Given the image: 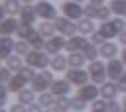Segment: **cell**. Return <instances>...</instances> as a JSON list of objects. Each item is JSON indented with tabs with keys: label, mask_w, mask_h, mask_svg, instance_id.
<instances>
[{
	"label": "cell",
	"mask_w": 126,
	"mask_h": 112,
	"mask_svg": "<svg viewBox=\"0 0 126 112\" xmlns=\"http://www.w3.org/2000/svg\"><path fill=\"white\" fill-rule=\"evenodd\" d=\"M124 26H126V22L122 18H114L112 22L110 20L108 22H102V26L98 28V31L104 35V39H112V37H118L124 31Z\"/></svg>",
	"instance_id": "obj_1"
},
{
	"label": "cell",
	"mask_w": 126,
	"mask_h": 112,
	"mask_svg": "<svg viewBox=\"0 0 126 112\" xmlns=\"http://www.w3.org/2000/svg\"><path fill=\"white\" fill-rule=\"evenodd\" d=\"M26 65L43 71L47 65H51V57H49V53H43V51L33 49V51H30V53L26 55Z\"/></svg>",
	"instance_id": "obj_2"
},
{
	"label": "cell",
	"mask_w": 126,
	"mask_h": 112,
	"mask_svg": "<svg viewBox=\"0 0 126 112\" xmlns=\"http://www.w3.org/2000/svg\"><path fill=\"white\" fill-rule=\"evenodd\" d=\"M89 75H91V81L94 84H104L106 79H108V73H106V65L102 61H91L89 65Z\"/></svg>",
	"instance_id": "obj_3"
},
{
	"label": "cell",
	"mask_w": 126,
	"mask_h": 112,
	"mask_svg": "<svg viewBox=\"0 0 126 112\" xmlns=\"http://www.w3.org/2000/svg\"><path fill=\"white\" fill-rule=\"evenodd\" d=\"M55 79H53V73H49V71H41V73H37L35 75V79L32 81V88L35 90V92H47V88H51V83H53Z\"/></svg>",
	"instance_id": "obj_4"
},
{
	"label": "cell",
	"mask_w": 126,
	"mask_h": 112,
	"mask_svg": "<svg viewBox=\"0 0 126 112\" xmlns=\"http://www.w3.org/2000/svg\"><path fill=\"white\" fill-rule=\"evenodd\" d=\"M61 10H63L65 18H69V20H81V18H85V8L81 6V2L67 0V2L61 4Z\"/></svg>",
	"instance_id": "obj_5"
},
{
	"label": "cell",
	"mask_w": 126,
	"mask_h": 112,
	"mask_svg": "<svg viewBox=\"0 0 126 112\" xmlns=\"http://www.w3.org/2000/svg\"><path fill=\"white\" fill-rule=\"evenodd\" d=\"M53 24H55V29L61 33V35H67V37H73L79 29H77V24H73L69 18H57V20H53Z\"/></svg>",
	"instance_id": "obj_6"
},
{
	"label": "cell",
	"mask_w": 126,
	"mask_h": 112,
	"mask_svg": "<svg viewBox=\"0 0 126 112\" xmlns=\"http://www.w3.org/2000/svg\"><path fill=\"white\" fill-rule=\"evenodd\" d=\"M65 79L71 84L83 86V84H87V81L91 79V75H89V71H83V69H69V71H65Z\"/></svg>",
	"instance_id": "obj_7"
},
{
	"label": "cell",
	"mask_w": 126,
	"mask_h": 112,
	"mask_svg": "<svg viewBox=\"0 0 126 112\" xmlns=\"http://www.w3.org/2000/svg\"><path fill=\"white\" fill-rule=\"evenodd\" d=\"M35 10H37V16L43 18V20H57V8H55L51 2H47V0L37 2Z\"/></svg>",
	"instance_id": "obj_8"
},
{
	"label": "cell",
	"mask_w": 126,
	"mask_h": 112,
	"mask_svg": "<svg viewBox=\"0 0 126 112\" xmlns=\"http://www.w3.org/2000/svg\"><path fill=\"white\" fill-rule=\"evenodd\" d=\"M98 94H100V88H96V84H83L77 92V96L83 98L85 102H94Z\"/></svg>",
	"instance_id": "obj_9"
},
{
	"label": "cell",
	"mask_w": 126,
	"mask_h": 112,
	"mask_svg": "<svg viewBox=\"0 0 126 112\" xmlns=\"http://www.w3.org/2000/svg\"><path fill=\"white\" fill-rule=\"evenodd\" d=\"M87 43H89V41H87L83 35H73V37H69V39L65 41V51H69V53H77V51H83Z\"/></svg>",
	"instance_id": "obj_10"
},
{
	"label": "cell",
	"mask_w": 126,
	"mask_h": 112,
	"mask_svg": "<svg viewBox=\"0 0 126 112\" xmlns=\"http://www.w3.org/2000/svg\"><path fill=\"white\" fill-rule=\"evenodd\" d=\"M106 73H108V77L112 81H118L122 77V73H124V63L120 59H110L106 63Z\"/></svg>",
	"instance_id": "obj_11"
},
{
	"label": "cell",
	"mask_w": 126,
	"mask_h": 112,
	"mask_svg": "<svg viewBox=\"0 0 126 112\" xmlns=\"http://www.w3.org/2000/svg\"><path fill=\"white\" fill-rule=\"evenodd\" d=\"M55 96H67L69 90H71V83L67 79H55L51 83V88H49Z\"/></svg>",
	"instance_id": "obj_12"
},
{
	"label": "cell",
	"mask_w": 126,
	"mask_h": 112,
	"mask_svg": "<svg viewBox=\"0 0 126 112\" xmlns=\"http://www.w3.org/2000/svg\"><path fill=\"white\" fill-rule=\"evenodd\" d=\"M63 47H65V39H63L61 35H53V37H49L47 43H45V53H49V55H57Z\"/></svg>",
	"instance_id": "obj_13"
},
{
	"label": "cell",
	"mask_w": 126,
	"mask_h": 112,
	"mask_svg": "<svg viewBox=\"0 0 126 112\" xmlns=\"http://www.w3.org/2000/svg\"><path fill=\"white\" fill-rule=\"evenodd\" d=\"M26 83H30V81H28L22 73H16V75H12V79L8 81V84H6V86L10 88V92H16V94H18L20 90H24Z\"/></svg>",
	"instance_id": "obj_14"
},
{
	"label": "cell",
	"mask_w": 126,
	"mask_h": 112,
	"mask_svg": "<svg viewBox=\"0 0 126 112\" xmlns=\"http://www.w3.org/2000/svg\"><path fill=\"white\" fill-rule=\"evenodd\" d=\"M35 18H37V10H35L33 6H30V4H24L22 10H20V22H22V24H32V26H33Z\"/></svg>",
	"instance_id": "obj_15"
},
{
	"label": "cell",
	"mask_w": 126,
	"mask_h": 112,
	"mask_svg": "<svg viewBox=\"0 0 126 112\" xmlns=\"http://www.w3.org/2000/svg\"><path fill=\"white\" fill-rule=\"evenodd\" d=\"M118 94V84L114 81H106L104 84H100V96L104 100H114Z\"/></svg>",
	"instance_id": "obj_16"
},
{
	"label": "cell",
	"mask_w": 126,
	"mask_h": 112,
	"mask_svg": "<svg viewBox=\"0 0 126 112\" xmlns=\"http://www.w3.org/2000/svg\"><path fill=\"white\" fill-rule=\"evenodd\" d=\"M18 28H20V22L16 18H12V16L2 18V35H12L18 31Z\"/></svg>",
	"instance_id": "obj_17"
},
{
	"label": "cell",
	"mask_w": 126,
	"mask_h": 112,
	"mask_svg": "<svg viewBox=\"0 0 126 112\" xmlns=\"http://www.w3.org/2000/svg\"><path fill=\"white\" fill-rule=\"evenodd\" d=\"M98 53H100V57H104V59H114L116 57V53H118V47H116V43L114 41H104L100 47H98Z\"/></svg>",
	"instance_id": "obj_18"
},
{
	"label": "cell",
	"mask_w": 126,
	"mask_h": 112,
	"mask_svg": "<svg viewBox=\"0 0 126 112\" xmlns=\"http://www.w3.org/2000/svg\"><path fill=\"white\" fill-rule=\"evenodd\" d=\"M20 10H22L20 0H4L2 2V12L6 16H16V14H20Z\"/></svg>",
	"instance_id": "obj_19"
},
{
	"label": "cell",
	"mask_w": 126,
	"mask_h": 112,
	"mask_svg": "<svg viewBox=\"0 0 126 112\" xmlns=\"http://www.w3.org/2000/svg\"><path fill=\"white\" fill-rule=\"evenodd\" d=\"M14 49H16V41L12 39V35H2V59H8Z\"/></svg>",
	"instance_id": "obj_20"
},
{
	"label": "cell",
	"mask_w": 126,
	"mask_h": 112,
	"mask_svg": "<svg viewBox=\"0 0 126 112\" xmlns=\"http://www.w3.org/2000/svg\"><path fill=\"white\" fill-rule=\"evenodd\" d=\"M53 71H65L67 67H69V61H67V57L65 55H61V53H57V55H53L51 57V65H49Z\"/></svg>",
	"instance_id": "obj_21"
},
{
	"label": "cell",
	"mask_w": 126,
	"mask_h": 112,
	"mask_svg": "<svg viewBox=\"0 0 126 112\" xmlns=\"http://www.w3.org/2000/svg\"><path fill=\"white\" fill-rule=\"evenodd\" d=\"M77 29L81 31V35H85V33H93L94 31V24H93V18H81L79 22H77Z\"/></svg>",
	"instance_id": "obj_22"
},
{
	"label": "cell",
	"mask_w": 126,
	"mask_h": 112,
	"mask_svg": "<svg viewBox=\"0 0 126 112\" xmlns=\"http://www.w3.org/2000/svg\"><path fill=\"white\" fill-rule=\"evenodd\" d=\"M67 61H69V67L71 69H83V63L87 59H85V55L81 51H77V53H69L67 55Z\"/></svg>",
	"instance_id": "obj_23"
},
{
	"label": "cell",
	"mask_w": 126,
	"mask_h": 112,
	"mask_svg": "<svg viewBox=\"0 0 126 112\" xmlns=\"http://www.w3.org/2000/svg\"><path fill=\"white\" fill-rule=\"evenodd\" d=\"M33 100H35V90L33 88H24V90H20L18 92V102L20 104H33Z\"/></svg>",
	"instance_id": "obj_24"
},
{
	"label": "cell",
	"mask_w": 126,
	"mask_h": 112,
	"mask_svg": "<svg viewBox=\"0 0 126 112\" xmlns=\"http://www.w3.org/2000/svg\"><path fill=\"white\" fill-rule=\"evenodd\" d=\"M55 100H57V96L49 90V92H41L39 96H37V104H41L43 108H51V106H55Z\"/></svg>",
	"instance_id": "obj_25"
},
{
	"label": "cell",
	"mask_w": 126,
	"mask_h": 112,
	"mask_svg": "<svg viewBox=\"0 0 126 112\" xmlns=\"http://www.w3.org/2000/svg\"><path fill=\"white\" fill-rule=\"evenodd\" d=\"M28 43L33 47V49H37V51H41V49H45V43H47V39L39 33V31H35L30 39H28Z\"/></svg>",
	"instance_id": "obj_26"
},
{
	"label": "cell",
	"mask_w": 126,
	"mask_h": 112,
	"mask_svg": "<svg viewBox=\"0 0 126 112\" xmlns=\"http://www.w3.org/2000/svg\"><path fill=\"white\" fill-rule=\"evenodd\" d=\"M81 53L85 55V59H87V61H96V57H100V53H98V49H96V45H94L93 41H89Z\"/></svg>",
	"instance_id": "obj_27"
},
{
	"label": "cell",
	"mask_w": 126,
	"mask_h": 112,
	"mask_svg": "<svg viewBox=\"0 0 126 112\" xmlns=\"http://www.w3.org/2000/svg\"><path fill=\"white\" fill-rule=\"evenodd\" d=\"M108 8L112 10V14H116L118 18H124L126 16V0H112L108 4Z\"/></svg>",
	"instance_id": "obj_28"
},
{
	"label": "cell",
	"mask_w": 126,
	"mask_h": 112,
	"mask_svg": "<svg viewBox=\"0 0 126 112\" xmlns=\"http://www.w3.org/2000/svg\"><path fill=\"white\" fill-rule=\"evenodd\" d=\"M37 31H39V33H41V35H43L45 39H49V37H53V33H55L57 29H55V24H51L49 20H45L43 24H39Z\"/></svg>",
	"instance_id": "obj_29"
},
{
	"label": "cell",
	"mask_w": 126,
	"mask_h": 112,
	"mask_svg": "<svg viewBox=\"0 0 126 112\" xmlns=\"http://www.w3.org/2000/svg\"><path fill=\"white\" fill-rule=\"evenodd\" d=\"M16 33H18V37H20V39L28 41L35 31H33V26H32V24H22V22H20V28H18V31H16Z\"/></svg>",
	"instance_id": "obj_30"
},
{
	"label": "cell",
	"mask_w": 126,
	"mask_h": 112,
	"mask_svg": "<svg viewBox=\"0 0 126 112\" xmlns=\"http://www.w3.org/2000/svg\"><path fill=\"white\" fill-rule=\"evenodd\" d=\"M6 67L10 69V71H14V73H20L22 71V57L20 55H10L8 59H6Z\"/></svg>",
	"instance_id": "obj_31"
},
{
	"label": "cell",
	"mask_w": 126,
	"mask_h": 112,
	"mask_svg": "<svg viewBox=\"0 0 126 112\" xmlns=\"http://www.w3.org/2000/svg\"><path fill=\"white\" fill-rule=\"evenodd\" d=\"M55 106H57L59 112H67V110L71 108V98H67V96H57Z\"/></svg>",
	"instance_id": "obj_32"
},
{
	"label": "cell",
	"mask_w": 126,
	"mask_h": 112,
	"mask_svg": "<svg viewBox=\"0 0 126 112\" xmlns=\"http://www.w3.org/2000/svg\"><path fill=\"white\" fill-rule=\"evenodd\" d=\"M14 51H16V55H20V57H26V55H28L32 49H30V43H28V41H18Z\"/></svg>",
	"instance_id": "obj_33"
},
{
	"label": "cell",
	"mask_w": 126,
	"mask_h": 112,
	"mask_svg": "<svg viewBox=\"0 0 126 112\" xmlns=\"http://www.w3.org/2000/svg\"><path fill=\"white\" fill-rule=\"evenodd\" d=\"M110 14H112V10H110L108 6H98V12H96V20H100V22H108Z\"/></svg>",
	"instance_id": "obj_34"
},
{
	"label": "cell",
	"mask_w": 126,
	"mask_h": 112,
	"mask_svg": "<svg viewBox=\"0 0 126 112\" xmlns=\"http://www.w3.org/2000/svg\"><path fill=\"white\" fill-rule=\"evenodd\" d=\"M20 73H22V75H24V77H26L30 83H32V81L35 79V75H37V73H35V69H33V67H30V65L22 67V71H20Z\"/></svg>",
	"instance_id": "obj_35"
},
{
	"label": "cell",
	"mask_w": 126,
	"mask_h": 112,
	"mask_svg": "<svg viewBox=\"0 0 126 112\" xmlns=\"http://www.w3.org/2000/svg\"><path fill=\"white\" fill-rule=\"evenodd\" d=\"M71 108H73V110H77V112H83V110L87 108V104H85V100H83V98L75 96V98L71 100Z\"/></svg>",
	"instance_id": "obj_36"
},
{
	"label": "cell",
	"mask_w": 126,
	"mask_h": 112,
	"mask_svg": "<svg viewBox=\"0 0 126 112\" xmlns=\"http://www.w3.org/2000/svg\"><path fill=\"white\" fill-rule=\"evenodd\" d=\"M96 12H98V6H96V4L85 6V16H87V18H96Z\"/></svg>",
	"instance_id": "obj_37"
},
{
	"label": "cell",
	"mask_w": 126,
	"mask_h": 112,
	"mask_svg": "<svg viewBox=\"0 0 126 112\" xmlns=\"http://www.w3.org/2000/svg\"><path fill=\"white\" fill-rule=\"evenodd\" d=\"M91 41H93L94 45H102L106 39H104V35H102L100 31H93V33H91Z\"/></svg>",
	"instance_id": "obj_38"
},
{
	"label": "cell",
	"mask_w": 126,
	"mask_h": 112,
	"mask_svg": "<svg viewBox=\"0 0 126 112\" xmlns=\"http://www.w3.org/2000/svg\"><path fill=\"white\" fill-rule=\"evenodd\" d=\"M106 112H122V108L116 100H106Z\"/></svg>",
	"instance_id": "obj_39"
},
{
	"label": "cell",
	"mask_w": 126,
	"mask_h": 112,
	"mask_svg": "<svg viewBox=\"0 0 126 112\" xmlns=\"http://www.w3.org/2000/svg\"><path fill=\"white\" fill-rule=\"evenodd\" d=\"M0 79H2V83H4V84H8V81L12 79V71H10L8 67H4V69L0 71Z\"/></svg>",
	"instance_id": "obj_40"
},
{
	"label": "cell",
	"mask_w": 126,
	"mask_h": 112,
	"mask_svg": "<svg viewBox=\"0 0 126 112\" xmlns=\"http://www.w3.org/2000/svg\"><path fill=\"white\" fill-rule=\"evenodd\" d=\"M8 92H10V88L6 84H2V88H0V104H6L8 102Z\"/></svg>",
	"instance_id": "obj_41"
},
{
	"label": "cell",
	"mask_w": 126,
	"mask_h": 112,
	"mask_svg": "<svg viewBox=\"0 0 126 112\" xmlns=\"http://www.w3.org/2000/svg\"><path fill=\"white\" fill-rule=\"evenodd\" d=\"M116 84H118V90L126 92V71H124V73H122V77L116 81Z\"/></svg>",
	"instance_id": "obj_42"
},
{
	"label": "cell",
	"mask_w": 126,
	"mask_h": 112,
	"mask_svg": "<svg viewBox=\"0 0 126 112\" xmlns=\"http://www.w3.org/2000/svg\"><path fill=\"white\" fill-rule=\"evenodd\" d=\"M10 112H28V108H26V104L16 102V104H12V106H10Z\"/></svg>",
	"instance_id": "obj_43"
},
{
	"label": "cell",
	"mask_w": 126,
	"mask_h": 112,
	"mask_svg": "<svg viewBox=\"0 0 126 112\" xmlns=\"http://www.w3.org/2000/svg\"><path fill=\"white\" fill-rule=\"evenodd\" d=\"M28 112H45V110H43V106H41V104H37V102H33V104H30V108H28Z\"/></svg>",
	"instance_id": "obj_44"
},
{
	"label": "cell",
	"mask_w": 126,
	"mask_h": 112,
	"mask_svg": "<svg viewBox=\"0 0 126 112\" xmlns=\"http://www.w3.org/2000/svg\"><path fill=\"white\" fill-rule=\"evenodd\" d=\"M118 39H120V43H122V45L126 47V29H124V31H122V33L118 35Z\"/></svg>",
	"instance_id": "obj_45"
},
{
	"label": "cell",
	"mask_w": 126,
	"mask_h": 112,
	"mask_svg": "<svg viewBox=\"0 0 126 112\" xmlns=\"http://www.w3.org/2000/svg\"><path fill=\"white\" fill-rule=\"evenodd\" d=\"M91 4H96V6H102L104 0H91Z\"/></svg>",
	"instance_id": "obj_46"
},
{
	"label": "cell",
	"mask_w": 126,
	"mask_h": 112,
	"mask_svg": "<svg viewBox=\"0 0 126 112\" xmlns=\"http://www.w3.org/2000/svg\"><path fill=\"white\" fill-rule=\"evenodd\" d=\"M45 112H59L57 106H51V108H45Z\"/></svg>",
	"instance_id": "obj_47"
},
{
	"label": "cell",
	"mask_w": 126,
	"mask_h": 112,
	"mask_svg": "<svg viewBox=\"0 0 126 112\" xmlns=\"http://www.w3.org/2000/svg\"><path fill=\"white\" fill-rule=\"evenodd\" d=\"M122 63L126 65V47H124V51H122Z\"/></svg>",
	"instance_id": "obj_48"
},
{
	"label": "cell",
	"mask_w": 126,
	"mask_h": 112,
	"mask_svg": "<svg viewBox=\"0 0 126 112\" xmlns=\"http://www.w3.org/2000/svg\"><path fill=\"white\" fill-rule=\"evenodd\" d=\"M20 2H24V4H30V2H33V0H20Z\"/></svg>",
	"instance_id": "obj_49"
},
{
	"label": "cell",
	"mask_w": 126,
	"mask_h": 112,
	"mask_svg": "<svg viewBox=\"0 0 126 112\" xmlns=\"http://www.w3.org/2000/svg\"><path fill=\"white\" fill-rule=\"evenodd\" d=\"M91 112H106V110H91Z\"/></svg>",
	"instance_id": "obj_50"
},
{
	"label": "cell",
	"mask_w": 126,
	"mask_h": 112,
	"mask_svg": "<svg viewBox=\"0 0 126 112\" xmlns=\"http://www.w3.org/2000/svg\"><path fill=\"white\" fill-rule=\"evenodd\" d=\"M122 104H124V110H126V98H124V102H122Z\"/></svg>",
	"instance_id": "obj_51"
},
{
	"label": "cell",
	"mask_w": 126,
	"mask_h": 112,
	"mask_svg": "<svg viewBox=\"0 0 126 112\" xmlns=\"http://www.w3.org/2000/svg\"><path fill=\"white\" fill-rule=\"evenodd\" d=\"M75 2H83V0H75Z\"/></svg>",
	"instance_id": "obj_52"
},
{
	"label": "cell",
	"mask_w": 126,
	"mask_h": 112,
	"mask_svg": "<svg viewBox=\"0 0 126 112\" xmlns=\"http://www.w3.org/2000/svg\"><path fill=\"white\" fill-rule=\"evenodd\" d=\"M2 112H6V110H2Z\"/></svg>",
	"instance_id": "obj_53"
},
{
	"label": "cell",
	"mask_w": 126,
	"mask_h": 112,
	"mask_svg": "<svg viewBox=\"0 0 126 112\" xmlns=\"http://www.w3.org/2000/svg\"><path fill=\"white\" fill-rule=\"evenodd\" d=\"M122 112H126V110H122Z\"/></svg>",
	"instance_id": "obj_54"
},
{
	"label": "cell",
	"mask_w": 126,
	"mask_h": 112,
	"mask_svg": "<svg viewBox=\"0 0 126 112\" xmlns=\"http://www.w3.org/2000/svg\"><path fill=\"white\" fill-rule=\"evenodd\" d=\"M39 2H41V0H39Z\"/></svg>",
	"instance_id": "obj_55"
}]
</instances>
